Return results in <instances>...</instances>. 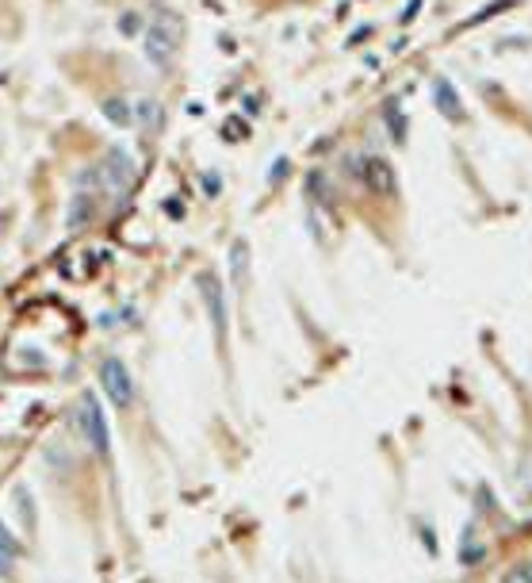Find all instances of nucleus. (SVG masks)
<instances>
[{"mask_svg": "<svg viewBox=\"0 0 532 583\" xmlns=\"http://www.w3.org/2000/svg\"><path fill=\"white\" fill-rule=\"evenodd\" d=\"M180 39H184V23H180L177 12H157L153 16V23L146 28V58H150L153 65H165L177 58L180 50Z\"/></svg>", "mask_w": 532, "mask_h": 583, "instance_id": "1", "label": "nucleus"}, {"mask_svg": "<svg viewBox=\"0 0 532 583\" xmlns=\"http://www.w3.org/2000/svg\"><path fill=\"white\" fill-rule=\"evenodd\" d=\"M92 177L104 184L107 192H126L134 184V177H138V165H134V158H131V150H123V146H115V150H107L104 153V162L92 169Z\"/></svg>", "mask_w": 532, "mask_h": 583, "instance_id": "2", "label": "nucleus"}, {"mask_svg": "<svg viewBox=\"0 0 532 583\" xmlns=\"http://www.w3.org/2000/svg\"><path fill=\"white\" fill-rule=\"evenodd\" d=\"M80 430H85L89 445L96 449L100 457H107V453H111L107 418H104V411H100V399H92V395H85V399H80Z\"/></svg>", "mask_w": 532, "mask_h": 583, "instance_id": "3", "label": "nucleus"}, {"mask_svg": "<svg viewBox=\"0 0 532 583\" xmlns=\"http://www.w3.org/2000/svg\"><path fill=\"white\" fill-rule=\"evenodd\" d=\"M100 384H104V392L111 395L119 407H126L134 399V384H131V372L123 368V361H104V365H100Z\"/></svg>", "mask_w": 532, "mask_h": 583, "instance_id": "4", "label": "nucleus"}, {"mask_svg": "<svg viewBox=\"0 0 532 583\" xmlns=\"http://www.w3.org/2000/svg\"><path fill=\"white\" fill-rule=\"evenodd\" d=\"M199 292L207 299V311H211V323L219 330V338L226 334V307H222V284L211 277V273H199Z\"/></svg>", "mask_w": 532, "mask_h": 583, "instance_id": "5", "label": "nucleus"}, {"mask_svg": "<svg viewBox=\"0 0 532 583\" xmlns=\"http://www.w3.org/2000/svg\"><path fill=\"white\" fill-rule=\"evenodd\" d=\"M364 184L372 192L395 196V169H390L387 158H368V162H364Z\"/></svg>", "mask_w": 532, "mask_h": 583, "instance_id": "6", "label": "nucleus"}, {"mask_svg": "<svg viewBox=\"0 0 532 583\" xmlns=\"http://www.w3.org/2000/svg\"><path fill=\"white\" fill-rule=\"evenodd\" d=\"M433 100H436V108H441L444 119H452V123H460L463 119V104H460V92L452 89V81H436L433 85Z\"/></svg>", "mask_w": 532, "mask_h": 583, "instance_id": "7", "label": "nucleus"}, {"mask_svg": "<svg viewBox=\"0 0 532 583\" xmlns=\"http://www.w3.org/2000/svg\"><path fill=\"white\" fill-rule=\"evenodd\" d=\"M92 215H96V204H92L85 192H77V196H73V204H69V219H65V223H69V231H77V226H85Z\"/></svg>", "mask_w": 532, "mask_h": 583, "instance_id": "8", "label": "nucleus"}, {"mask_svg": "<svg viewBox=\"0 0 532 583\" xmlns=\"http://www.w3.org/2000/svg\"><path fill=\"white\" fill-rule=\"evenodd\" d=\"M16 560H19V545H16V538H12V533H8L4 526H0V575H12Z\"/></svg>", "mask_w": 532, "mask_h": 583, "instance_id": "9", "label": "nucleus"}, {"mask_svg": "<svg viewBox=\"0 0 532 583\" xmlns=\"http://www.w3.org/2000/svg\"><path fill=\"white\" fill-rule=\"evenodd\" d=\"M104 116L111 119L115 127H131V123H134V112H131V104H126V100H119V96L104 100Z\"/></svg>", "mask_w": 532, "mask_h": 583, "instance_id": "10", "label": "nucleus"}, {"mask_svg": "<svg viewBox=\"0 0 532 583\" xmlns=\"http://www.w3.org/2000/svg\"><path fill=\"white\" fill-rule=\"evenodd\" d=\"M230 273H234V284H245V273H249V246L245 242L230 246Z\"/></svg>", "mask_w": 532, "mask_h": 583, "instance_id": "11", "label": "nucleus"}, {"mask_svg": "<svg viewBox=\"0 0 532 583\" xmlns=\"http://www.w3.org/2000/svg\"><path fill=\"white\" fill-rule=\"evenodd\" d=\"M387 123H390V135H395V142H402L406 138V119H402L399 104L395 100H387Z\"/></svg>", "mask_w": 532, "mask_h": 583, "instance_id": "12", "label": "nucleus"}, {"mask_svg": "<svg viewBox=\"0 0 532 583\" xmlns=\"http://www.w3.org/2000/svg\"><path fill=\"white\" fill-rule=\"evenodd\" d=\"M138 119H142V127H157L161 123V108L153 104V100H142V104H138Z\"/></svg>", "mask_w": 532, "mask_h": 583, "instance_id": "13", "label": "nucleus"}, {"mask_svg": "<svg viewBox=\"0 0 532 583\" xmlns=\"http://www.w3.org/2000/svg\"><path fill=\"white\" fill-rule=\"evenodd\" d=\"M307 184H311V196H318L322 204H333V196H329V189H326V177H322V173H311V180H307Z\"/></svg>", "mask_w": 532, "mask_h": 583, "instance_id": "14", "label": "nucleus"}, {"mask_svg": "<svg viewBox=\"0 0 532 583\" xmlns=\"http://www.w3.org/2000/svg\"><path fill=\"white\" fill-rule=\"evenodd\" d=\"M506 583H532V564H517L506 572Z\"/></svg>", "mask_w": 532, "mask_h": 583, "instance_id": "15", "label": "nucleus"}, {"mask_svg": "<svg viewBox=\"0 0 532 583\" xmlns=\"http://www.w3.org/2000/svg\"><path fill=\"white\" fill-rule=\"evenodd\" d=\"M119 31H123V35H138V16H134V12H126V16L119 19Z\"/></svg>", "mask_w": 532, "mask_h": 583, "instance_id": "16", "label": "nucleus"}, {"mask_svg": "<svg viewBox=\"0 0 532 583\" xmlns=\"http://www.w3.org/2000/svg\"><path fill=\"white\" fill-rule=\"evenodd\" d=\"M203 189L207 192H219V177H203Z\"/></svg>", "mask_w": 532, "mask_h": 583, "instance_id": "17", "label": "nucleus"}]
</instances>
